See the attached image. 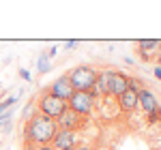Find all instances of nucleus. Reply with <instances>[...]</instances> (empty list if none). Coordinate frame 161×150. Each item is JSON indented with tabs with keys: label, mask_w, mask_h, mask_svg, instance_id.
<instances>
[{
	"label": "nucleus",
	"mask_w": 161,
	"mask_h": 150,
	"mask_svg": "<svg viewBox=\"0 0 161 150\" xmlns=\"http://www.w3.org/2000/svg\"><path fill=\"white\" fill-rule=\"evenodd\" d=\"M129 88V77L125 73H112V79H110V94L112 97H120L125 90Z\"/></svg>",
	"instance_id": "1a4fd4ad"
},
{
	"label": "nucleus",
	"mask_w": 161,
	"mask_h": 150,
	"mask_svg": "<svg viewBox=\"0 0 161 150\" xmlns=\"http://www.w3.org/2000/svg\"><path fill=\"white\" fill-rule=\"evenodd\" d=\"M37 150H54V148H52V146H39Z\"/></svg>",
	"instance_id": "6ab92c4d"
},
{
	"label": "nucleus",
	"mask_w": 161,
	"mask_h": 150,
	"mask_svg": "<svg viewBox=\"0 0 161 150\" xmlns=\"http://www.w3.org/2000/svg\"><path fill=\"white\" fill-rule=\"evenodd\" d=\"M56 125H58V129H62V131H73L75 133L80 126H84V118H82L80 114H75L73 110L67 107V112L56 120Z\"/></svg>",
	"instance_id": "39448f33"
},
{
	"label": "nucleus",
	"mask_w": 161,
	"mask_h": 150,
	"mask_svg": "<svg viewBox=\"0 0 161 150\" xmlns=\"http://www.w3.org/2000/svg\"><path fill=\"white\" fill-rule=\"evenodd\" d=\"M52 148L54 150H64V148H75V133L73 131H62L58 129V133L52 139Z\"/></svg>",
	"instance_id": "0eeeda50"
},
{
	"label": "nucleus",
	"mask_w": 161,
	"mask_h": 150,
	"mask_svg": "<svg viewBox=\"0 0 161 150\" xmlns=\"http://www.w3.org/2000/svg\"><path fill=\"white\" fill-rule=\"evenodd\" d=\"M58 133L56 120H52L43 114H37L35 118H30L24 126V135L28 144H39V146H50L54 135Z\"/></svg>",
	"instance_id": "f257e3e1"
},
{
	"label": "nucleus",
	"mask_w": 161,
	"mask_h": 150,
	"mask_svg": "<svg viewBox=\"0 0 161 150\" xmlns=\"http://www.w3.org/2000/svg\"><path fill=\"white\" fill-rule=\"evenodd\" d=\"M159 67H161V54H159Z\"/></svg>",
	"instance_id": "412c9836"
},
{
	"label": "nucleus",
	"mask_w": 161,
	"mask_h": 150,
	"mask_svg": "<svg viewBox=\"0 0 161 150\" xmlns=\"http://www.w3.org/2000/svg\"><path fill=\"white\" fill-rule=\"evenodd\" d=\"M37 67H39V73H47V71L52 69V67H50V58H47V54H41V56H39Z\"/></svg>",
	"instance_id": "4468645a"
},
{
	"label": "nucleus",
	"mask_w": 161,
	"mask_h": 150,
	"mask_svg": "<svg viewBox=\"0 0 161 150\" xmlns=\"http://www.w3.org/2000/svg\"><path fill=\"white\" fill-rule=\"evenodd\" d=\"M137 107L142 110V112H153V110H157L159 107V103H157V97L150 92V90H146V88H142L140 92H137Z\"/></svg>",
	"instance_id": "6e6552de"
},
{
	"label": "nucleus",
	"mask_w": 161,
	"mask_h": 150,
	"mask_svg": "<svg viewBox=\"0 0 161 150\" xmlns=\"http://www.w3.org/2000/svg\"><path fill=\"white\" fill-rule=\"evenodd\" d=\"M161 45V41H155V39H144V41H140L137 43V51L142 54V56H148L150 51H157Z\"/></svg>",
	"instance_id": "f8f14e48"
},
{
	"label": "nucleus",
	"mask_w": 161,
	"mask_h": 150,
	"mask_svg": "<svg viewBox=\"0 0 161 150\" xmlns=\"http://www.w3.org/2000/svg\"><path fill=\"white\" fill-rule=\"evenodd\" d=\"M19 75H22V77H24V79H30V73H28V71H26V69H22V71H19Z\"/></svg>",
	"instance_id": "dca6fc26"
},
{
	"label": "nucleus",
	"mask_w": 161,
	"mask_h": 150,
	"mask_svg": "<svg viewBox=\"0 0 161 150\" xmlns=\"http://www.w3.org/2000/svg\"><path fill=\"white\" fill-rule=\"evenodd\" d=\"M75 45H77V41H67V47H69V50H71V47H75Z\"/></svg>",
	"instance_id": "a211bd4d"
},
{
	"label": "nucleus",
	"mask_w": 161,
	"mask_h": 150,
	"mask_svg": "<svg viewBox=\"0 0 161 150\" xmlns=\"http://www.w3.org/2000/svg\"><path fill=\"white\" fill-rule=\"evenodd\" d=\"M155 77L161 79V67H155Z\"/></svg>",
	"instance_id": "f3484780"
},
{
	"label": "nucleus",
	"mask_w": 161,
	"mask_h": 150,
	"mask_svg": "<svg viewBox=\"0 0 161 150\" xmlns=\"http://www.w3.org/2000/svg\"><path fill=\"white\" fill-rule=\"evenodd\" d=\"M67 101L58 99V97H54L50 90H45L41 97H39V114H43V116H47L52 120H58L62 114L67 112Z\"/></svg>",
	"instance_id": "7ed1b4c3"
},
{
	"label": "nucleus",
	"mask_w": 161,
	"mask_h": 150,
	"mask_svg": "<svg viewBox=\"0 0 161 150\" xmlns=\"http://www.w3.org/2000/svg\"><path fill=\"white\" fill-rule=\"evenodd\" d=\"M37 114H39L37 112V99H35V101H30V103L26 105V110H24V114H22V116H24V120L28 122V120H30V118H35Z\"/></svg>",
	"instance_id": "ddd939ff"
},
{
	"label": "nucleus",
	"mask_w": 161,
	"mask_h": 150,
	"mask_svg": "<svg viewBox=\"0 0 161 150\" xmlns=\"http://www.w3.org/2000/svg\"><path fill=\"white\" fill-rule=\"evenodd\" d=\"M69 110H73L80 116H88L95 107V94L92 92H73L71 99L67 101Z\"/></svg>",
	"instance_id": "20e7f679"
},
{
	"label": "nucleus",
	"mask_w": 161,
	"mask_h": 150,
	"mask_svg": "<svg viewBox=\"0 0 161 150\" xmlns=\"http://www.w3.org/2000/svg\"><path fill=\"white\" fill-rule=\"evenodd\" d=\"M75 150H90V148H86V146H84V148H75Z\"/></svg>",
	"instance_id": "aec40b11"
},
{
	"label": "nucleus",
	"mask_w": 161,
	"mask_h": 150,
	"mask_svg": "<svg viewBox=\"0 0 161 150\" xmlns=\"http://www.w3.org/2000/svg\"><path fill=\"white\" fill-rule=\"evenodd\" d=\"M50 92L54 94V97L62 99V101H69V99H71V94H73L75 90H73V86H71V82H69V75L58 77V79L50 86Z\"/></svg>",
	"instance_id": "423d86ee"
},
{
	"label": "nucleus",
	"mask_w": 161,
	"mask_h": 150,
	"mask_svg": "<svg viewBox=\"0 0 161 150\" xmlns=\"http://www.w3.org/2000/svg\"><path fill=\"white\" fill-rule=\"evenodd\" d=\"M95 79H97V71L92 67H88V64L75 67L73 71L69 73V82H71L75 92H92Z\"/></svg>",
	"instance_id": "f03ea898"
},
{
	"label": "nucleus",
	"mask_w": 161,
	"mask_h": 150,
	"mask_svg": "<svg viewBox=\"0 0 161 150\" xmlns=\"http://www.w3.org/2000/svg\"><path fill=\"white\" fill-rule=\"evenodd\" d=\"M118 107H120V112H133L137 107V92L136 90H131V88H127L123 94L118 97Z\"/></svg>",
	"instance_id": "9d476101"
},
{
	"label": "nucleus",
	"mask_w": 161,
	"mask_h": 150,
	"mask_svg": "<svg viewBox=\"0 0 161 150\" xmlns=\"http://www.w3.org/2000/svg\"><path fill=\"white\" fill-rule=\"evenodd\" d=\"M114 71H103V73H97V79H95V86H92V94H103L108 97L110 94V79Z\"/></svg>",
	"instance_id": "9b49d317"
},
{
	"label": "nucleus",
	"mask_w": 161,
	"mask_h": 150,
	"mask_svg": "<svg viewBox=\"0 0 161 150\" xmlns=\"http://www.w3.org/2000/svg\"><path fill=\"white\" fill-rule=\"evenodd\" d=\"M64 150H75V148H64Z\"/></svg>",
	"instance_id": "4be33fe9"
},
{
	"label": "nucleus",
	"mask_w": 161,
	"mask_h": 150,
	"mask_svg": "<svg viewBox=\"0 0 161 150\" xmlns=\"http://www.w3.org/2000/svg\"><path fill=\"white\" fill-rule=\"evenodd\" d=\"M146 120H148V125H155V122H161V105L157 110H153V112L146 114Z\"/></svg>",
	"instance_id": "2eb2a0df"
}]
</instances>
